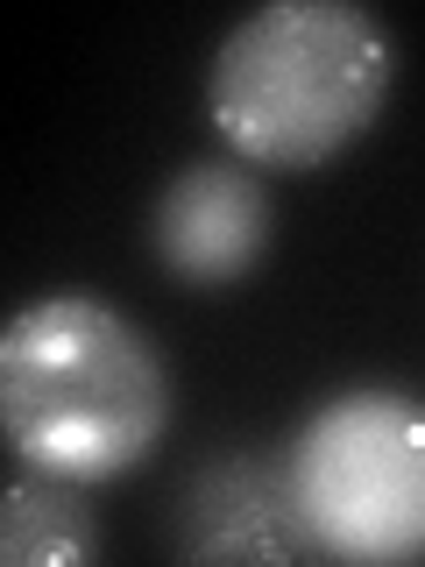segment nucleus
Listing matches in <instances>:
<instances>
[{
    "label": "nucleus",
    "instance_id": "f03ea898",
    "mask_svg": "<svg viewBox=\"0 0 425 567\" xmlns=\"http://www.w3.org/2000/svg\"><path fill=\"white\" fill-rule=\"evenodd\" d=\"M397 43L362 0H262L206 64V121L256 171H319L383 121Z\"/></svg>",
    "mask_w": 425,
    "mask_h": 567
},
{
    "label": "nucleus",
    "instance_id": "39448f33",
    "mask_svg": "<svg viewBox=\"0 0 425 567\" xmlns=\"http://www.w3.org/2000/svg\"><path fill=\"white\" fill-rule=\"evenodd\" d=\"M170 546L185 560H305L319 539L298 518L291 454H220L177 496Z\"/></svg>",
    "mask_w": 425,
    "mask_h": 567
},
{
    "label": "nucleus",
    "instance_id": "f257e3e1",
    "mask_svg": "<svg viewBox=\"0 0 425 567\" xmlns=\"http://www.w3.org/2000/svg\"><path fill=\"white\" fill-rule=\"evenodd\" d=\"M0 433L22 468L114 483L170 433V362L149 327L85 291H50L0 327Z\"/></svg>",
    "mask_w": 425,
    "mask_h": 567
},
{
    "label": "nucleus",
    "instance_id": "20e7f679",
    "mask_svg": "<svg viewBox=\"0 0 425 567\" xmlns=\"http://www.w3.org/2000/svg\"><path fill=\"white\" fill-rule=\"evenodd\" d=\"M149 256L156 270L185 291H227L270 256L277 206L256 164H241L235 150H212L177 164L149 199Z\"/></svg>",
    "mask_w": 425,
    "mask_h": 567
},
{
    "label": "nucleus",
    "instance_id": "7ed1b4c3",
    "mask_svg": "<svg viewBox=\"0 0 425 567\" xmlns=\"http://www.w3.org/2000/svg\"><path fill=\"white\" fill-rule=\"evenodd\" d=\"M298 518L333 560H418L425 554V398L354 383L326 398L291 440Z\"/></svg>",
    "mask_w": 425,
    "mask_h": 567
},
{
    "label": "nucleus",
    "instance_id": "423d86ee",
    "mask_svg": "<svg viewBox=\"0 0 425 567\" xmlns=\"http://www.w3.org/2000/svg\"><path fill=\"white\" fill-rule=\"evenodd\" d=\"M100 554V525L85 511L79 483L35 475L0 489V560L8 567H79Z\"/></svg>",
    "mask_w": 425,
    "mask_h": 567
}]
</instances>
